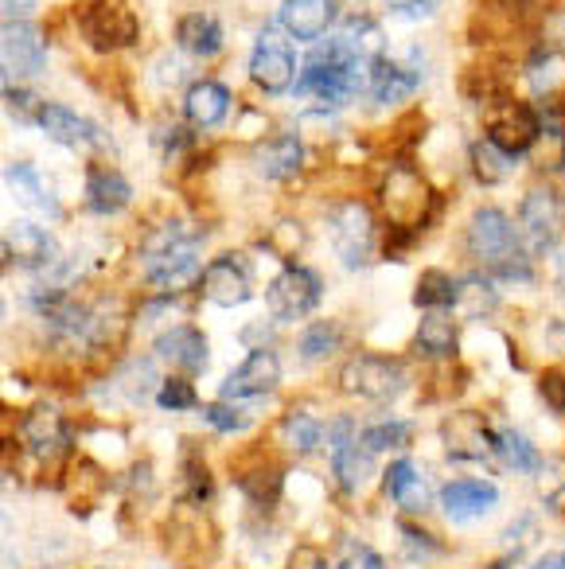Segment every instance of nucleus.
Segmentation results:
<instances>
[{
    "label": "nucleus",
    "mask_w": 565,
    "mask_h": 569,
    "mask_svg": "<svg viewBox=\"0 0 565 569\" xmlns=\"http://www.w3.org/2000/svg\"><path fill=\"white\" fill-rule=\"evenodd\" d=\"M289 569H339L320 546H297L289 558Z\"/></svg>",
    "instance_id": "a18cd8bd"
},
{
    "label": "nucleus",
    "mask_w": 565,
    "mask_h": 569,
    "mask_svg": "<svg viewBox=\"0 0 565 569\" xmlns=\"http://www.w3.org/2000/svg\"><path fill=\"white\" fill-rule=\"evenodd\" d=\"M204 297L219 309H238L254 297V284H250V269L238 253H222L215 258L211 266H204V281H199Z\"/></svg>",
    "instance_id": "4468645a"
},
{
    "label": "nucleus",
    "mask_w": 565,
    "mask_h": 569,
    "mask_svg": "<svg viewBox=\"0 0 565 569\" xmlns=\"http://www.w3.org/2000/svg\"><path fill=\"white\" fill-rule=\"evenodd\" d=\"M518 222L534 253H549L565 234V199L554 188H531L518 203Z\"/></svg>",
    "instance_id": "9b49d317"
},
{
    "label": "nucleus",
    "mask_w": 565,
    "mask_h": 569,
    "mask_svg": "<svg viewBox=\"0 0 565 569\" xmlns=\"http://www.w3.org/2000/svg\"><path fill=\"white\" fill-rule=\"evenodd\" d=\"M4 253H9V261L28 269L51 266L56 261V238L40 222H12L9 234H4Z\"/></svg>",
    "instance_id": "412c9836"
},
{
    "label": "nucleus",
    "mask_w": 565,
    "mask_h": 569,
    "mask_svg": "<svg viewBox=\"0 0 565 569\" xmlns=\"http://www.w3.org/2000/svg\"><path fill=\"white\" fill-rule=\"evenodd\" d=\"M549 511L562 515V519H565V491H557V496H549Z\"/></svg>",
    "instance_id": "603ef678"
},
{
    "label": "nucleus",
    "mask_w": 565,
    "mask_h": 569,
    "mask_svg": "<svg viewBox=\"0 0 565 569\" xmlns=\"http://www.w3.org/2000/svg\"><path fill=\"white\" fill-rule=\"evenodd\" d=\"M281 483H285V476L277 465H254V468H246V472H238V488L250 496L254 507H274L277 499H281Z\"/></svg>",
    "instance_id": "72a5a7b5"
},
{
    "label": "nucleus",
    "mask_w": 565,
    "mask_h": 569,
    "mask_svg": "<svg viewBox=\"0 0 565 569\" xmlns=\"http://www.w3.org/2000/svg\"><path fill=\"white\" fill-rule=\"evenodd\" d=\"M339 343H344V328H339L336 320H316V325L300 336L297 351H300V359H305V363H320V359L336 356Z\"/></svg>",
    "instance_id": "e433bc0d"
},
{
    "label": "nucleus",
    "mask_w": 565,
    "mask_h": 569,
    "mask_svg": "<svg viewBox=\"0 0 565 569\" xmlns=\"http://www.w3.org/2000/svg\"><path fill=\"white\" fill-rule=\"evenodd\" d=\"M336 17H339L336 0H285L281 12H277V24H281V32L293 36V40L316 43L331 32Z\"/></svg>",
    "instance_id": "dca6fc26"
},
{
    "label": "nucleus",
    "mask_w": 565,
    "mask_h": 569,
    "mask_svg": "<svg viewBox=\"0 0 565 569\" xmlns=\"http://www.w3.org/2000/svg\"><path fill=\"white\" fill-rule=\"evenodd\" d=\"M297 74H300V63H297V51H293L289 36L266 28L250 51L254 87L266 90V94H285V90L297 87Z\"/></svg>",
    "instance_id": "9d476101"
},
{
    "label": "nucleus",
    "mask_w": 565,
    "mask_h": 569,
    "mask_svg": "<svg viewBox=\"0 0 565 569\" xmlns=\"http://www.w3.org/2000/svg\"><path fill=\"white\" fill-rule=\"evenodd\" d=\"M445 452L453 460H484L495 457L492 452V426L479 413H456L445 421Z\"/></svg>",
    "instance_id": "a211bd4d"
},
{
    "label": "nucleus",
    "mask_w": 565,
    "mask_h": 569,
    "mask_svg": "<svg viewBox=\"0 0 565 569\" xmlns=\"http://www.w3.org/2000/svg\"><path fill=\"white\" fill-rule=\"evenodd\" d=\"M300 168H305V144L293 133L274 137V141H266L258 149V172L266 180H293Z\"/></svg>",
    "instance_id": "c85d7f7f"
},
{
    "label": "nucleus",
    "mask_w": 565,
    "mask_h": 569,
    "mask_svg": "<svg viewBox=\"0 0 565 569\" xmlns=\"http://www.w3.org/2000/svg\"><path fill=\"white\" fill-rule=\"evenodd\" d=\"M414 305H417V309H425V312L453 309V305H460V284H456L445 269H425V273L417 277Z\"/></svg>",
    "instance_id": "2f4dec72"
},
{
    "label": "nucleus",
    "mask_w": 565,
    "mask_h": 569,
    "mask_svg": "<svg viewBox=\"0 0 565 569\" xmlns=\"http://www.w3.org/2000/svg\"><path fill=\"white\" fill-rule=\"evenodd\" d=\"M102 569H110V566H102Z\"/></svg>",
    "instance_id": "864d4df0"
},
{
    "label": "nucleus",
    "mask_w": 565,
    "mask_h": 569,
    "mask_svg": "<svg viewBox=\"0 0 565 569\" xmlns=\"http://www.w3.org/2000/svg\"><path fill=\"white\" fill-rule=\"evenodd\" d=\"M363 63H367V59H363L344 36H336V40H328L324 48H313L297 90L316 98L320 106H344V102H351L355 90H359Z\"/></svg>",
    "instance_id": "f03ea898"
},
{
    "label": "nucleus",
    "mask_w": 565,
    "mask_h": 569,
    "mask_svg": "<svg viewBox=\"0 0 565 569\" xmlns=\"http://www.w3.org/2000/svg\"><path fill=\"white\" fill-rule=\"evenodd\" d=\"M129 199H133V188H129V180L121 172H113V168H90L87 176V203L90 211L98 214H118L129 207Z\"/></svg>",
    "instance_id": "a878e982"
},
{
    "label": "nucleus",
    "mask_w": 565,
    "mask_h": 569,
    "mask_svg": "<svg viewBox=\"0 0 565 569\" xmlns=\"http://www.w3.org/2000/svg\"><path fill=\"white\" fill-rule=\"evenodd\" d=\"M336 566L339 569H386V561L378 558L367 542H351V538H344V558H339Z\"/></svg>",
    "instance_id": "37998d69"
},
{
    "label": "nucleus",
    "mask_w": 565,
    "mask_h": 569,
    "mask_svg": "<svg viewBox=\"0 0 565 569\" xmlns=\"http://www.w3.org/2000/svg\"><path fill=\"white\" fill-rule=\"evenodd\" d=\"M157 356L165 363L180 367L184 375H199L211 359V348H207V336L196 325H176L157 340Z\"/></svg>",
    "instance_id": "6ab92c4d"
},
{
    "label": "nucleus",
    "mask_w": 565,
    "mask_h": 569,
    "mask_svg": "<svg viewBox=\"0 0 565 569\" xmlns=\"http://www.w3.org/2000/svg\"><path fill=\"white\" fill-rule=\"evenodd\" d=\"M324 297V281L320 273H313V269L305 266H285L281 273L269 281L266 289V309L274 320H305L308 312H316V305H320Z\"/></svg>",
    "instance_id": "1a4fd4ad"
},
{
    "label": "nucleus",
    "mask_w": 565,
    "mask_h": 569,
    "mask_svg": "<svg viewBox=\"0 0 565 569\" xmlns=\"http://www.w3.org/2000/svg\"><path fill=\"white\" fill-rule=\"evenodd\" d=\"M386 496L394 499V503L402 507V511L409 515H422L425 507L433 503V491H429V480H425V472L414 465V460H394L390 468H386V480H383Z\"/></svg>",
    "instance_id": "5701e85b"
},
{
    "label": "nucleus",
    "mask_w": 565,
    "mask_h": 569,
    "mask_svg": "<svg viewBox=\"0 0 565 569\" xmlns=\"http://www.w3.org/2000/svg\"><path fill=\"white\" fill-rule=\"evenodd\" d=\"M176 43H180L188 56L196 59H211L222 51V24L215 17H207V12H188V17H180V24H176Z\"/></svg>",
    "instance_id": "cd10ccee"
},
{
    "label": "nucleus",
    "mask_w": 565,
    "mask_h": 569,
    "mask_svg": "<svg viewBox=\"0 0 565 569\" xmlns=\"http://www.w3.org/2000/svg\"><path fill=\"white\" fill-rule=\"evenodd\" d=\"M515 160L511 152H503L499 144H492L484 137V141L472 144V172H476L479 183H503L511 172H515Z\"/></svg>",
    "instance_id": "f704fd0d"
},
{
    "label": "nucleus",
    "mask_w": 565,
    "mask_h": 569,
    "mask_svg": "<svg viewBox=\"0 0 565 569\" xmlns=\"http://www.w3.org/2000/svg\"><path fill=\"white\" fill-rule=\"evenodd\" d=\"M538 133L542 118L518 98H495V102L484 106V137L511 157H523L526 149H534Z\"/></svg>",
    "instance_id": "423d86ee"
},
{
    "label": "nucleus",
    "mask_w": 565,
    "mask_h": 569,
    "mask_svg": "<svg viewBox=\"0 0 565 569\" xmlns=\"http://www.w3.org/2000/svg\"><path fill=\"white\" fill-rule=\"evenodd\" d=\"M344 395L367 398V402H394L409 387V371L390 356H355L339 371Z\"/></svg>",
    "instance_id": "39448f33"
},
{
    "label": "nucleus",
    "mask_w": 565,
    "mask_h": 569,
    "mask_svg": "<svg viewBox=\"0 0 565 569\" xmlns=\"http://www.w3.org/2000/svg\"><path fill=\"white\" fill-rule=\"evenodd\" d=\"M495 503H499V488H495V483H487V480H472V476L445 483V491H440V507H445V515L453 522L484 519Z\"/></svg>",
    "instance_id": "f3484780"
},
{
    "label": "nucleus",
    "mask_w": 565,
    "mask_h": 569,
    "mask_svg": "<svg viewBox=\"0 0 565 569\" xmlns=\"http://www.w3.org/2000/svg\"><path fill=\"white\" fill-rule=\"evenodd\" d=\"M184 488H188V503H199V507H204L215 491V480H211V472H207V465L191 457V452L184 457Z\"/></svg>",
    "instance_id": "a19ab883"
},
{
    "label": "nucleus",
    "mask_w": 565,
    "mask_h": 569,
    "mask_svg": "<svg viewBox=\"0 0 565 569\" xmlns=\"http://www.w3.org/2000/svg\"><path fill=\"white\" fill-rule=\"evenodd\" d=\"M4 183H9V191L24 207H32V211H40V214H48V219H56V214H59V199H56V191H51V183L40 176V168H32V164H12L9 172H4Z\"/></svg>",
    "instance_id": "393cba45"
},
{
    "label": "nucleus",
    "mask_w": 565,
    "mask_h": 569,
    "mask_svg": "<svg viewBox=\"0 0 565 569\" xmlns=\"http://www.w3.org/2000/svg\"><path fill=\"white\" fill-rule=\"evenodd\" d=\"M417 82H422V71H417V67H402L386 56H378L367 63V90H370V98L383 106L409 98L417 90Z\"/></svg>",
    "instance_id": "4be33fe9"
},
{
    "label": "nucleus",
    "mask_w": 565,
    "mask_h": 569,
    "mask_svg": "<svg viewBox=\"0 0 565 569\" xmlns=\"http://www.w3.org/2000/svg\"><path fill=\"white\" fill-rule=\"evenodd\" d=\"M157 406L168 413H184V410H196L199 406V395L196 387H191L188 375H168V379H160L157 387Z\"/></svg>",
    "instance_id": "ea45409f"
},
{
    "label": "nucleus",
    "mask_w": 565,
    "mask_h": 569,
    "mask_svg": "<svg viewBox=\"0 0 565 569\" xmlns=\"http://www.w3.org/2000/svg\"><path fill=\"white\" fill-rule=\"evenodd\" d=\"M36 126H40L51 141L67 144V149H87V144L98 141V129L90 126L87 118H79V113L67 110V106H59V102H43L40 113H36Z\"/></svg>",
    "instance_id": "b1692460"
},
{
    "label": "nucleus",
    "mask_w": 565,
    "mask_h": 569,
    "mask_svg": "<svg viewBox=\"0 0 565 569\" xmlns=\"http://www.w3.org/2000/svg\"><path fill=\"white\" fill-rule=\"evenodd\" d=\"M538 395H542V402H546L554 413H565V375L562 371H542Z\"/></svg>",
    "instance_id": "c03bdc74"
},
{
    "label": "nucleus",
    "mask_w": 565,
    "mask_h": 569,
    "mask_svg": "<svg viewBox=\"0 0 565 569\" xmlns=\"http://www.w3.org/2000/svg\"><path fill=\"white\" fill-rule=\"evenodd\" d=\"M531 569H565V550H554V553H542Z\"/></svg>",
    "instance_id": "3c124183"
},
{
    "label": "nucleus",
    "mask_w": 565,
    "mask_h": 569,
    "mask_svg": "<svg viewBox=\"0 0 565 569\" xmlns=\"http://www.w3.org/2000/svg\"><path fill=\"white\" fill-rule=\"evenodd\" d=\"M277 382H281V363H277L274 351H261L254 348L235 371L222 379L219 398L222 402H242V398H261V395H274Z\"/></svg>",
    "instance_id": "ddd939ff"
},
{
    "label": "nucleus",
    "mask_w": 565,
    "mask_h": 569,
    "mask_svg": "<svg viewBox=\"0 0 565 569\" xmlns=\"http://www.w3.org/2000/svg\"><path fill=\"white\" fill-rule=\"evenodd\" d=\"M324 441L331 445V452H336V449H344V445H351V441H355V433H351V421H347V418L331 421V426H328V437H324Z\"/></svg>",
    "instance_id": "09e8293b"
},
{
    "label": "nucleus",
    "mask_w": 565,
    "mask_h": 569,
    "mask_svg": "<svg viewBox=\"0 0 565 569\" xmlns=\"http://www.w3.org/2000/svg\"><path fill=\"white\" fill-rule=\"evenodd\" d=\"M36 9V0H4V17L9 20H24Z\"/></svg>",
    "instance_id": "8fccbe9b"
},
{
    "label": "nucleus",
    "mask_w": 565,
    "mask_h": 569,
    "mask_svg": "<svg viewBox=\"0 0 565 569\" xmlns=\"http://www.w3.org/2000/svg\"><path fill=\"white\" fill-rule=\"evenodd\" d=\"M106 472L95 465V460H79V465L71 468V476H67V488H71V499L82 507V511H90V507L98 503V499L106 496Z\"/></svg>",
    "instance_id": "c9c22d12"
},
{
    "label": "nucleus",
    "mask_w": 565,
    "mask_h": 569,
    "mask_svg": "<svg viewBox=\"0 0 565 569\" xmlns=\"http://www.w3.org/2000/svg\"><path fill=\"white\" fill-rule=\"evenodd\" d=\"M370 457H375V452L363 449V441H351V445H344V449L331 452V468H336V480L347 496H355V491L370 480V472H375V460Z\"/></svg>",
    "instance_id": "7c9ffc66"
},
{
    "label": "nucleus",
    "mask_w": 565,
    "mask_h": 569,
    "mask_svg": "<svg viewBox=\"0 0 565 569\" xmlns=\"http://www.w3.org/2000/svg\"><path fill=\"white\" fill-rule=\"evenodd\" d=\"M492 452L499 457V465H507L511 472H538L542 468V452L526 441L515 429H492Z\"/></svg>",
    "instance_id": "c756f323"
},
{
    "label": "nucleus",
    "mask_w": 565,
    "mask_h": 569,
    "mask_svg": "<svg viewBox=\"0 0 565 569\" xmlns=\"http://www.w3.org/2000/svg\"><path fill=\"white\" fill-rule=\"evenodd\" d=\"M468 253L499 281H534V266L526 258L518 230L499 207H479L468 222Z\"/></svg>",
    "instance_id": "f257e3e1"
},
{
    "label": "nucleus",
    "mask_w": 565,
    "mask_h": 569,
    "mask_svg": "<svg viewBox=\"0 0 565 569\" xmlns=\"http://www.w3.org/2000/svg\"><path fill=\"white\" fill-rule=\"evenodd\" d=\"M324 437H328V429H324L320 418H313V413L293 410V413H285V418H281V441H285V449H293L297 457L313 452Z\"/></svg>",
    "instance_id": "473e14b6"
},
{
    "label": "nucleus",
    "mask_w": 565,
    "mask_h": 569,
    "mask_svg": "<svg viewBox=\"0 0 565 569\" xmlns=\"http://www.w3.org/2000/svg\"><path fill=\"white\" fill-rule=\"evenodd\" d=\"M456 343H460V336H456V320L448 317V309L425 312L414 332V348L422 351L425 359H453Z\"/></svg>",
    "instance_id": "bb28decb"
},
{
    "label": "nucleus",
    "mask_w": 565,
    "mask_h": 569,
    "mask_svg": "<svg viewBox=\"0 0 565 569\" xmlns=\"http://www.w3.org/2000/svg\"><path fill=\"white\" fill-rule=\"evenodd\" d=\"M398 535H402V542L409 546V553H440V542H433L429 538V530H417V527H409V522H402L398 527Z\"/></svg>",
    "instance_id": "de8ad7c7"
},
{
    "label": "nucleus",
    "mask_w": 565,
    "mask_h": 569,
    "mask_svg": "<svg viewBox=\"0 0 565 569\" xmlns=\"http://www.w3.org/2000/svg\"><path fill=\"white\" fill-rule=\"evenodd\" d=\"M145 273L157 293H184L196 281H204V269H199V242L184 234L180 222L165 227L149 246H145Z\"/></svg>",
    "instance_id": "7ed1b4c3"
},
{
    "label": "nucleus",
    "mask_w": 565,
    "mask_h": 569,
    "mask_svg": "<svg viewBox=\"0 0 565 569\" xmlns=\"http://www.w3.org/2000/svg\"><path fill=\"white\" fill-rule=\"evenodd\" d=\"M386 9L394 17H406V20H425L440 9V0H386Z\"/></svg>",
    "instance_id": "49530a36"
},
{
    "label": "nucleus",
    "mask_w": 565,
    "mask_h": 569,
    "mask_svg": "<svg viewBox=\"0 0 565 569\" xmlns=\"http://www.w3.org/2000/svg\"><path fill=\"white\" fill-rule=\"evenodd\" d=\"M20 445L32 452L36 460H56L59 452H67L71 433H67V421L56 406H32V410L20 418Z\"/></svg>",
    "instance_id": "2eb2a0df"
},
{
    "label": "nucleus",
    "mask_w": 565,
    "mask_h": 569,
    "mask_svg": "<svg viewBox=\"0 0 565 569\" xmlns=\"http://www.w3.org/2000/svg\"><path fill=\"white\" fill-rule=\"evenodd\" d=\"M79 28L90 48L106 51V56L129 48L141 36V24H137L133 9H129L126 0H87L79 12Z\"/></svg>",
    "instance_id": "0eeeda50"
},
{
    "label": "nucleus",
    "mask_w": 565,
    "mask_h": 569,
    "mask_svg": "<svg viewBox=\"0 0 565 569\" xmlns=\"http://www.w3.org/2000/svg\"><path fill=\"white\" fill-rule=\"evenodd\" d=\"M526 74H531V87L538 90L542 98L562 94L565 90V56H557V51H542V56L531 59Z\"/></svg>",
    "instance_id": "4c0bfd02"
},
{
    "label": "nucleus",
    "mask_w": 565,
    "mask_h": 569,
    "mask_svg": "<svg viewBox=\"0 0 565 569\" xmlns=\"http://www.w3.org/2000/svg\"><path fill=\"white\" fill-rule=\"evenodd\" d=\"M328 234L347 269H363L375 258V219H370V211L359 199H347V203L331 207Z\"/></svg>",
    "instance_id": "6e6552de"
},
{
    "label": "nucleus",
    "mask_w": 565,
    "mask_h": 569,
    "mask_svg": "<svg viewBox=\"0 0 565 569\" xmlns=\"http://www.w3.org/2000/svg\"><path fill=\"white\" fill-rule=\"evenodd\" d=\"M429 203H433V191L414 168L398 164L383 183V207H386V219H390V230L406 242L425 219H429Z\"/></svg>",
    "instance_id": "20e7f679"
},
{
    "label": "nucleus",
    "mask_w": 565,
    "mask_h": 569,
    "mask_svg": "<svg viewBox=\"0 0 565 569\" xmlns=\"http://www.w3.org/2000/svg\"><path fill=\"white\" fill-rule=\"evenodd\" d=\"M199 410H204V418H207V426L211 429H219V433H238V429H246V413L238 410L235 402H211V406H199Z\"/></svg>",
    "instance_id": "79ce46f5"
},
{
    "label": "nucleus",
    "mask_w": 565,
    "mask_h": 569,
    "mask_svg": "<svg viewBox=\"0 0 565 569\" xmlns=\"http://www.w3.org/2000/svg\"><path fill=\"white\" fill-rule=\"evenodd\" d=\"M0 56H4V74H9V82H24L43 71L48 43H43V32L36 24H28V20H9V24H4V40H0Z\"/></svg>",
    "instance_id": "f8f14e48"
},
{
    "label": "nucleus",
    "mask_w": 565,
    "mask_h": 569,
    "mask_svg": "<svg viewBox=\"0 0 565 569\" xmlns=\"http://www.w3.org/2000/svg\"><path fill=\"white\" fill-rule=\"evenodd\" d=\"M230 106H235V94H230L222 82L204 79V82H191L188 98H184V118H188L191 129H215L227 121Z\"/></svg>",
    "instance_id": "aec40b11"
},
{
    "label": "nucleus",
    "mask_w": 565,
    "mask_h": 569,
    "mask_svg": "<svg viewBox=\"0 0 565 569\" xmlns=\"http://www.w3.org/2000/svg\"><path fill=\"white\" fill-rule=\"evenodd\" d=\"M363 449L370 452H402L409 441H414V426L409 421H378V426L363 429Z\"/></svg>",
    "instance_id": "58836bf2"
}]
</instances>
